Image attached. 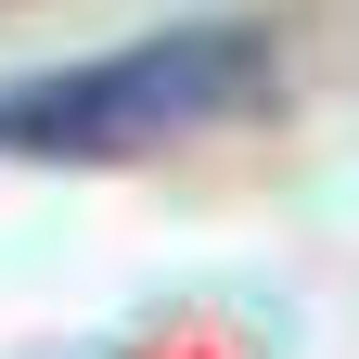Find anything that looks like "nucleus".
<instances>
[{
	"mask_svg": "<svg viewBox=\"0 0 359 359\" xmlns=\"http://www.w3.org/2000/svg\"><path fill=\"white\" fill-rule=\"evenodd\" d=\"M269 77H283V52H269L257 26H154V39H128V52L13 77L0 90V154H65V167L154 154V142H193V128L257 116Z\"/></svg>",
	"mask_w": 359,
	"mask_h": 359,
	"instance_id": "obj_1",
	"label": "nucleus"
}]
</instances>
